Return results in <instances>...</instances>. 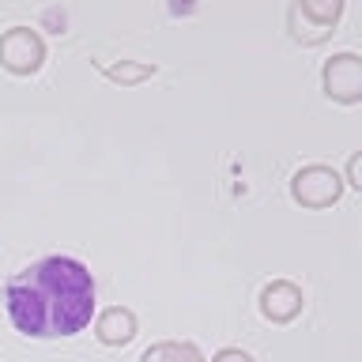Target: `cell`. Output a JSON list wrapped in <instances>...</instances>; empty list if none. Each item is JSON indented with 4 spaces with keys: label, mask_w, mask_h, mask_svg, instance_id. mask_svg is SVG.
<instances>
[{
    "label": "cell",
    "mask_w": 362,
    "mask_h": 362,
    "mask_svg": "<svg viewBox=\"0 0 362 362\" xmlns=\"http://www.w3.org/2000/svg\"><path fill=\"white\" fill-rule=\"evenodd\" d=\"M211 362H257L249 351H242V347H223V351H215L211 355Z\"/></svg>",
    "instance_id": "obj_11"
},
{
    "label": "cell",
    "mask_w": 362,
    "mask_h": 362,
    "mask_svg": "<svg viewBox=\"0 0 362 362\" xmlns=\"http://www.w3.org/2000/svg\"><path fill=\"white\" fill-rule=\"evenodd\" d=\"M321 90L336 106H358L362 102V57L332 53L321 68Z\"/></svg>",
    "instance_id": "obj_5"
},
{
    "label": "cell",
    "mask_w": 362,
    "mask_h": 362,
    "mask_svg": "<svg viewBox=\"0 0 362 362\" xmlns=\"http://www.w3.org/2000/svg\"><path fill=\"white\" fill-rule=\"evenodd\" d=\"M136 313L129 310V305H110V310H102L95 317V336H98V344H106V347H124V344H132L136 339Z\"/></svg>",
    "instance_id": "obj_7"
},
{
    "label": "cell",
    "mask_w": 362,
    "mask_h": 362,
    "mask_svg": "<svg viewBox=\"0 0 362 362\" xmlns=\"http://www.w3.org/2000/svg\"><path fill=\"white\" fill-rule=\"evenodd\" d=\"M344 185H347V181L339 177L332 166L310 163V166L294 170V177H291V200L298 204V208H305V211H325V208H332V204L344 197Z\"/></svg>",
    "instance_id": "obj_3"
},
{
    "label": "cell",
    "mask_w": 362,
    "mask_h": 362,
    "mask_svg": "<svg viewBox=\"0 0 362 362\" xmlns=\"http://www.w3.org/2000/svg\"><path fill=\"white\" fill-rule=\"evenodd\" d=\"M98 72L113 79L121 87H132V83H144L158 72V64H147V61H121V64H98Z\"/></svg>",
    "instance_id": "obj_9"
},
{
    "label": "cell",
    "mask_w": 362,
    "mask_h": 362,
    "mask_svg": "<svg viewBox=\"0 0 362 362\" xmlns=\"http://www.w3.org/2000/svg\"><path fill=\"white\" fill-rule=\"evenodd\" d=\"M4 310L16 332L30 339L79 336L95 317V276L83 260L64 253L30 260L8 279Z\"/></svg>",
    "instance_id": "obj_1"
},
{
    "label": "cell",
    "mask_w": 362,
    "mask_h": 362,
    "mask_svg": "<svg viewBox=\"0 0 362 362\" xmlns=\"http://www.w3.org/2000/svg\"><path fill=\"white\" fill-rule=\"evenodd\" d=\"M302 287L291 279H272L264 291H260V313H264V321L272 325H291L294 317L302 313Z\"/></svg>",
    "instance_id": "obj_6"
},
{
    "label": "cell",
    "mask_w": 362,
    "mask_h": 362,
    "mask_svg": "<svg viewBox=\"0 0 362 362\" xmlns=\"http://www.w3.org/2000/svg\"><path fill=\"white\" fill-rule=\"evenodd\" d=\"M45 64V42L30 27H8L0 34V68L11 76H34Z\"/></svg>",
    "instance_id": "obj_4"
},
{
    "label": "cell",
    "mask_w": 362,
    "mask_h": 362,
    "mask_svg": "<svg viewBox=\"0 0 362 362\" xmlns=\"http://www.w3.org/2000/svg\"><path fill=\"white\" fill-rule=\"evenodd\" d=\"M140 362H204V351L189 339H163L140 355Z\"/></svg>",
    "instance_id": "obj_8"
},
{
    "label": "cell",
    "mask_w": 362,
    "mask_h": 362,
    "mask_svg": "<svg viewBox=\"0 0 362 362\" xmlns=\"http://www.w3.org/2000/svg\"><path fill=\"white\" fill-rule=\"evenodd\" d=\"M344 181H347V185H351V189H355V192H362V151H355V155H351V158H347V170H344Z\"/></svg>",
    "instance_id": "obj_10"
},
{
    "label": "cell",
    "mask_w": 362,
    "mask_h": 362,
    "mask_svg": "<svg viewBox=\"0 0 362 362\" xmlns=\"http://www.w3.org/2000/svg\"><path fill=\"white\" fill-rule=\"evenodd\" d=\"M344 0H291L287 30L298 45H325L339 27Z\"/></svg>",
    "instance_id": "obj_2"
}]
</instances>
